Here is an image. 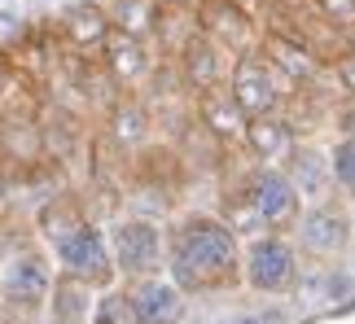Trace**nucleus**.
Returning <instances> with one entry per match:
<instances>
[{"label": "nucleus", "mask_w": 355, "mask_h": 324, "mask_svg": "<svg viewBox=\"0 0 355 324\" xmlns=\"http://www.w3.org/2000/svg\"><path fill=\"white\" fill-rule=\"evenodd\" d=\"M167 224V272L189 298L241 285V237L215 210H184Z\"/></svg>", "instance_id": "obj_1"}, {"label": "nucleus", "mask_w": 355, "mask_h": 324, "mask_svg": "<svg viewBox=\"0 0 355 324\" xmlns=\"http://www.w3.org/2000/svg\"><path fill=\"white\" fill-rule=\"evenodd\" d=\"M105 241H110V259L119 280H141L158 276L167 263V224L141 210H119L114 219H105Z\"/></svg>", "instance_id": "obj_2"}, {"label": "nucleus", "mask_w": 355, "mask_h": 324, "mask_svg": "<svg viewBox=\"0 0 355 324\" xmlns=\"http://www.w3.org/2000/svg\"><path fill=\"white\" fill-rule=\"evenodd\" d=\"M290 241L298 250V259L307 263H338L347 259L355 246V219H351V201L347 197H324L298 210V219L290 228Z\"/></svg>", "instance_id": "obj_3"}, {"label": "nucleus", "mask_w": 355, "mask_h": 324, "mask_svg": "<svg viewBox=\"0 0 355 324\" xmlns=\"http://www.w3.org/2000/svg\"><path fill=\"white\" fill-rule=\"evenodd\" d=\"M303 280V259H298L290 233H254L241 241V285L263 298H285Z\"/></svg>", "instance_id": "obj_4"}, {"label": "nucleus", "mask_w": 355, "mask_h": 324, "mask_svg": "<svg viewBox=\"0 0 355 324\" xmlns=\"http://www.w3.org/2000/svg\"><path fill=\"white\" fill-rule=\"evenodd\" d=\"M58 276L44 241H22L9 250V259L0 263V307L13 316H40L49 298V285Z\"/></svg>", "instance_id": "obj_5"}, {"label": "nucleus", "mask_w": 355, "mask_h": 324, "mask_svg": "<svg viewBox=\"0 0 355 324\" xmlns=\"http://www.w3.org/2000/svg\"><path fill=\"white\" fill-rule=\"evenodd\" d=\"M44 250H49V259H53L58 272L88 280L92 289H105V285L119 280L114 259H110V241H105V219H92L88 215V219H79L71 233L53 237Z\"/></svg>", "instance_id": "obj_6"}, {"label": "nucleus", "mask_w": 355, "mask_h": 324, "mask_svg": "<svg viewBox=\"0 0 355 324\" xmlns=\"http://www.w3.org/2000/svg\"><path fill=\"white\" fill-rule=\"evenodd\" d=\"M233 188L245 197V206L254 210V219L263 233H290L298 210H303V197L290 184V175L281 167H268V162H250L233 175Z\"/></svg>", "instance_id": "obj_7"}, {"label": "nucleus", "mask_w": 355, "mask_h": 324, "mask_svg": "<svg viewBox=\"0 0 355 324\" xmlns=\"http://www.w3.org/2000/svg\"><path fill=\"white\" fill-rule=\"evenodd\" d=\"M224 92L237 101V110L245 118H259V114H285L294 88L250 48V53H237V57H233L228 79H224Z\"/></svg>", "instance_id": "obj_8"}, {"label": "nucleus", "mask_w": 355, "mask_h": 324, "mask_svg": "<svg viewBox=\"0 0 355 324\" xmlns=\"http://www.w3.org/2000/svg\"><path fill=\"white\" fill-rule=\"evenodd\" d=\"M193 22H198L202 35L215 39V44L228 53V57L250 53L254 39H259V13L250 5H241V0H198Z\"/></svg>", "instance_id": "obj_9"}, {"label": "nucleus", "mask_w": 355, "mask_h": 324, "mask_svg": "<svg viewBox=\"0 0 355 324\" xmlns=\"http://www.w3.org/2000/svg\"><path fill=\"white\" fill-rule=\"evenodd\" d=\"M228 66H233V57H228V53L215 44V39H207L202 31L189 35L184 44L175 48V57H171V71H175V79L184 84L189 97H198V92H211V88H224Z\"/></svg>", "instance_id": "obj_10"}, {"label": "nucleus", "mask_w": 355, "mask_h": 324, "mask_svg": "<svg viewBox=\"0 0 355 324\" xmlns=\"http://www.w3.org/2000/svg\"><path fill=\"white\" fill-rule=\"evenodd\" d=\"M189 294L167 272L128 280V307L136 324H184L189 320Z\"/></svg>", "instance_id": "obj_11"}, {"label": "nucleus", "mask_w": 355, "mask_h": 324, "mask_svg": "<svg viewBox=\"0 0 355 324\" xmlns=\"http://www.w3.org/2000/svg\"><path fill=\"white\" fill-rule=\"evenodd\" d=\"M281 171L290 175V184L298 188L303 206L311 201H324L334 197V175H329V141L324 136H298L294 150L285 154Z\"/></svg>", "instance_id": "obj_12"}, {"label": "nucleus", "mask_w": 355, "mask_h": 324, "mask_svg": "<svg viewBox=\"0 0 355 324\" xmlns=\"http://www.w3.org/2000/svg\"><path fill=\"white\" fill-rule=\"evenodd\" d=\"M97 66L105 71V79L119 88V92H141L158 71V57L145 39H132V35H110L97 53Z\"/></svg>", "instance_id": "obj_13"}, {"label": "nucleus", "mask_w": 355, "mask_h": 324, "mask_svg": "<svg viewBox=\"0 0 355 324\" xmlns=\"http://www.w3.org/2000/svg\"><path fill=\"white\" fill-rule=\"evenodd\" d=\"M254 53H259V57H263V62H268L290 88H307L311 79H320V75H324V62H320L307 44H298V39L281 35V31H268V26H259Z\"/></svg>", "instance_id": "obj_14"}, {"label": "nucleus", "mask_w": 355, "mask_h": 324, "mask_svg": "<svg viewBox=\"0 0 355 324\" xmlns=\"http://www.w3.org/2000/svg\"><path fill=\"white\" fill-rule=\"evenodd\" d=\"M193 123H198V132H207L215 145H224V150H241L245 114L237 110V101L228 97L224 88L198 92V97H193Z\"/></svg>", "instance_id": "obj_15"}, {"label": "nucleus", "mask_w": 355, "mask_h": 324, "mask_svg": "<svg viewBox=\"0 0 355 324\" xmlns=\"http://www.w3.org/2000/svg\"><path fill=\"white\" fill-rule=\"evenodd\" d=\"M58 31H62V39L79 53V57H88V53H101V44L114 35V26H110L105 5H97V0H79V5L62 9Z\"/></svg>", "instance_id": "obj_16"}, {"label": "nucleus", "mask_w": 355, "mask_h": 324, "mask_svg": "<svg viewBox=\"0 0 355 324\" xmlns=\"http://www.w3.org/2000/svg\"><path fill=\"white\" fill-rule=\"evenodd\" d=\"M298 132L285 114H259V118H245V132H241V154H250V162H268V167H281L285 154L294 150Z\"/></svg>", "instance_id": "obj_17"}, {"label": "nucleus", "mask_w": 355, "mask_h": 324, "mask_svg": "<svg viewBox=\"0 0 355 324\" xmlns=\"http://www.w3.org/2000/svg\"><path fill=\"white\" fill-rule=\"evenodd\" d=\"M92 303H97V289L88 280L58 272L49 285V298H44V316H49V324H88Z\"/></svg>", "instance_id": "obj_18"}, {"label": "nucleus", "mask_w": 355, "mask_h": 324, "mask_svg": "<svg viewBox=\"0 0 355 324\" xmlns=\"http://www.w3.org/2000/svg\"><path fill=\"white\" fill-rule=\"evenodd\" d=\"M110 141L123 154H141L149 141H154V114L141 97H114L110 101Z\"/></svg>", "instance_id": "obj_19"}, {"label": "nucleus", "mask_w": 355, "mask_h": 324, "mask_svg": "<svg viewBox=\"0 0 355 324\" xmlns=\"http://www.w3.org/2000/svg\"><path fill=\"white\" fill-rule=\"evenodd\" d=\"M110 13V26L119 35H132V39H154V18H158V0H110L105 5Z\"/></svg>", "instance_id": "obj_20"}, {"label": "nucleus", "mask_w": 355, "mask_h": 324, "mask_svg": "<svg viewBox=\"0 0 355 324\" xmlns=\"http://www.w3.org/2000/svg\"><path fill=\"white\" fill-rule=\"evenodd\" d=\"M329 175L334 193L355 201V136H329Z\"/></svg>", "instance_id": "obj_21"}, {"label": "nucleus", "mask_w": 355, "mask_h": 324, "mask_svg": "<svg viewBox=\"0 0 355 324\" xmlns=\"http://www.w3.org/2000/svg\"><path fill=\"white\" fill-rule=\"evenodd\" d=\"M88 324H136L132 307H128V285H123V280L97 289V303H92V320Z\"/></svg>", "instance_id": "obj_22"}, {"label": "nucleus", "mask_w": 355, "mask_h": 324, "mask_svg": "<svg viewBox=\"0 0 355 324\" xmlns=\"http://www.w3.org/2000/svg\"><path fill=\"white\" fill-rule=\"evenodd\" d=\"M307 5L316 9L320 18L334 26V31H347V26H355V0H307Z\"/></svg>", "instance_id": "obj_23"}, {"label": "nucleus", "mask_w": 355, "mask_h": 324, "mask_svg": "<svg viewBox=\"0 0 355 324\" xmlns=\"http://www.w3.org/2000/svg\"><path fill=\"white\" fill-rule=\"evenodd\" d=\"M329 79L338 84V92H343V97H355V48H343V53L329 62Z\"/></svg>", "instance_id": "obj_24"}, {"label": "nucleus", "mask_w": 355, "mask_h": 324, "mask_svg": "<svg viewBox=\"0 0 355 324\" xmlns=\"http://www.w3.org/2000/svg\"><path fill=\"white\" fill-rule=\"evenodd\" d=\"M329 136H355V97H343L329 114ZM324 136V141H329Z\"/></svg>", "instance_id": "obj_25"}, {"label": "nucleus", "mask_w": 355, "mask_h": 324, "mask_svg": "<svg viewBox=\"0 0 355 324\" xmlns=\"http://www.w3.org/2000/svg\"><path fill=\"white\" fill-rule=\"evenodd\" d=\"M18 75H22V66L9 57V53H0V97H5V92L18 84Z\"/></svg>", "instance_id": "obj_26"}, {"label": "nucleus", "mask_w": 355, "mask_h": 324, "mask_svg": "<svg viewBox=\"0 0 355 324\" xmlns=\"http://www.w3.org/2000/svg\"><path fill=\"white\" fill-rule=\"evenodd\" d=\"M351 219H355V201H351Z\"/></svg>", "instance_id": "obj_27"}]
</instances>
